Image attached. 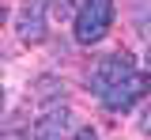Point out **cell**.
<instances>
[{
	"instance_id": "obj_4",
	"label": "cell",
	"mask_w": 151,
	"mask_h": 140,
	"mask_svg": "<svg viewBox=\"0 0 151 140\" xmlns=\"http://www.w3.org/2000/svg\"><path fill=\"white\" fill-rule=\"evenodd\" d=\"M132 72H136V61H132V53H129V49H117V53H110V57L98 61V68H94L91 83H94V91H98V95H106L113 83L129 80Z\"/></svg>"
},
{
	"instance_id": "obj_3",
	"label": "cell",
	"mask_w": 151,
	"mask_h": 140,
	"mask_svg": "<svg viewBox=\"0 0 151 140\" xmlns=\"http://www.w3.org/2000/svg\"><path fill=\"white\" fill-rule=\"evenodd\" d=\"M45 8H49V0H23V4H19L15 30H19V42H23V45L45 42Z\"/></svg>"
},
{
	"instance_id": "obj_7",
	"label": "cell",
	"mask_w": 151,
	"mask_h": 140,
	"mask_svg": "<svg viewBox=\"0 0 151 140\" xmlns=\"http://www.w3.org/2000/svg\"><path fill=\"white\" fill-rule=\"evenodd\" d=\"M76 140H98V133L87 125V129H79V133H76Z\"/></svg>"
},
{
	"instance_id": "obj_6",
	"label": "cell",
	"mask_w": 151,
	"mask_h": 140,
	"mask_svg": "<svg viewBox=\"0 0 151 140\" xmlns=\"http://www.w3.org/2000/svg\"><path fill=\"white\" fill-rule=\"evenodd\" d=\"M57 91H64L60 83L53 80V76H45V80H38V99L45 102V99H57Z\"/></svg>"
},
{
	"instance_id": "obj_1",
	"label": "cell",
	"mask_w": 151,
	"mask_h": 140,
	"mask_svg": "<svg viewBox=\"0 0 151 140\" xmlns=\"http://www.w3.org/2000/svg\"><path fill=\"white\" fill-rule=\"evenodd\" d=\"M113 27V0H83L76 8V19H72V34L79 45H94L110 34Z\"/></svg>"
},
{
	"instance_id": "obj_5",
	"label": "cell",
	"mask_w": 151,
	"mask_h": 140,
	"mask_svg": "<svg viewBox=\"0 0 151 140\" xmlns=\"http://www.w3.org/2000/svg\"><path fill=\"white\" fill-rule=\"evenodd\" d=\"M68 110L64 106H57V110H45L42 118L34 121V140H64L68 133Z\"/></svg>"
},
{
	"instance_id": "obj_2",
	"label": "cell",
	"mask_w": 151,
	"mask_h": 140,
	"mask_svg": "<svg viewBox=\"0 0 151 140\" xmlns=\"http://www.w3.org/2000/svg\"><path fill=\"white\" fill-rule=\"evenodd\" d=\"M147 91H151V68H147V72H132L129 80L113 83L110 91L102 95V106L113 110V114H125V110H132V106L144 99Z\"/></svg>"
}]
</instances>
